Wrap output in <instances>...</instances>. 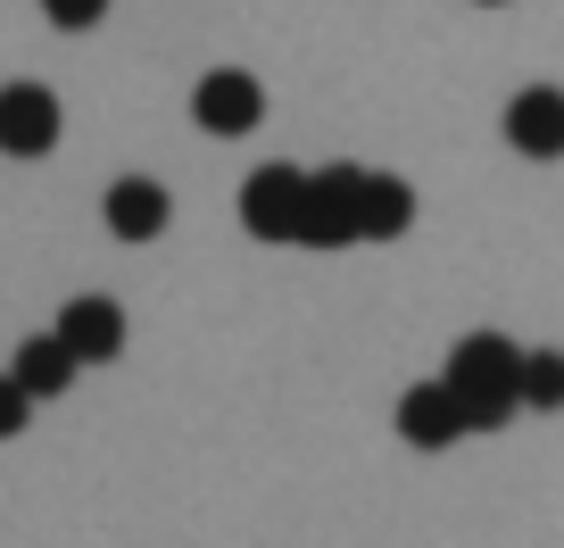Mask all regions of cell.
I'll return each mask as SVG.
<instances>
[{
  "label": "cell",
  "mask_w": 564,
  "mask_h": 548,
  "mask_svg": "<svg viewBox=\"0 0 564 548\" xmlns=\"http://www.w3.org/2000/svg\"><path fill=\"white\" fill-rule=\"evenodd\" d=\"M514 374H523V350H507L498 333H474V341H457V357H448V399H457V416H465V432H498L514 416Z\"/></svg>",
  "instance_id": "6da1fadb"
},
{
  "label": "cell",
  "mask_w": 564,
  "mask_h": 548,
  "mask_svg": "<svg viewBox=\"0 0 564 548\" xmlns=\"http://www.w3.org/2000/svg\"><path fill=\"white\" fill-rule=\"evenodd\" d=\"M357 183H366V166H324V175H307V208H300L307 249L357 241Z\"/></svg>",
  "instance_id": "7a4b0ae2"
},
{
  "label": "cell",
  "mask_w": 564,
  "mask_h": 548,
  "mask_svg": "<svg viewBox=\"0 0 564 548\" xmlns=\"http://www.w3.org/2000/svg\"><path fill=\"white\" fill-rule=\"evenodd\" d=\"M300 208H307V175L300 166H258L241 183V225L258 241H300Z\"/></svg>",
  "instance_id": "3957f363"
},
{
  "label": "cell",
  "mask_w": 564,
  "mask_h": 548,
  "mask_svg": "<svg viewBox=\"0 0 564 548\" xmlns=\"http://www.w3.org/2000/svg\"><path fill=\"white\" fill-rule=\"evenodd\" d=\"M58 142V100L42 84H0V150L9 159H42Z\"/></svg>",
  "instance_id": "277c9868"
},
{
  "label": "cell",
  "mask_w": 564,
  "mask_h": 548,
  "mask_svg": "<svg viewBox=\"0 0 564 548\" xmlns=\"http://www.w3.org/2000/svg\"><path fill=\"white\" fill-rule=\"evenodd\" d=\"M192 117L208 125V133H249V125L265 117V92H258V75H241V67H216V75H199V92H192Z\"/></svg>",
  "instance_id": "5b68a950"
},
{
  "label": "cell",
  "mask_w": 564,
  "mask_h": 548,
  "mask_svg": "<svg viewBox=\"0 0 564 548\" xmlns=\"http://www.w3.org/2000/svg\"><path fill=\"white\" fill-rule=\"evenodd\" d=\"M507 142L523 159H564V92L556 84H531L507 100Z\"/></svg>",
  "instance_id": "8992f818"
},
{
  "label": "cell",
  "mask_w": 564,
  "mask_h": 548,
  "mask_svg": "<svg viewBox=\"0 0 564 548\" xmlns=\"http://www.w3.org/2000/svg\"><path fill=\"white\" fill-rule=\"evenodd\" d=\"M58 350H67L75 366H108V357L124 350V308L117 300H75L67 316H58Z\"/></svg>",
  "instance_id": "52a82bcc"
},
{
  "label": "cell",
  "mask_w": 564,
  "mask_h": 548,
  "mask_svg": "<svg viewBox=\"0 0 564 548\" xmlns=\"http://www.w3.org/2000/svg\"><path fill=\"white\" fill-rule=\"evenodd\" d=\"M108 233H117V241H159L166 233V192L150 175L108 183Z\"/></svg>",
  "instance_id": "ba28073f"
},
{
  "label": "cell",
  "mask_w": 564,
  "mask_h": 548,
  "mask_svg": "<svg viewBox=\"0 0 564 548\" xmlns=\"http://www.w3.org/2000/svg\"><path fill=\"white\" fill-rule=\"evenodd\" d=\"M399 432L415 449H448V441H457L465 416H457V399H448V383H415V390H406V399H399Z\"/></svg>",
  "instance_id": "9c48e42d"
},
{
  "label": "cell",
  "mask_w": 564,
  "mask_h": 548,
  "mask_svg": "<svg viewBox=\"0 0 564 548\" xmlns=\"http://www.w3.org/2000/svg\"><path fill=\"white\" fill-rule=\"evenodd\" d=\"M415 225V192L399 175H366L357 183V241H390V233Z\"/></svg>",
  "instance_id": "30bf717a"
},
{
  "label": "cell",
  "mask_w": 564,
  "mask_h": 548,
  "mask_svg": "<svg viewBox=\"0 0 564 548\" xmlns=\"http://www.w3.org/2000/svg\"><path fill=\"white\" fill-rule=\"evenodd\" d=\"M9 374H18V383L34 390V399H58V390L75 383V357L58 350V333H51V341H25V350H18V366H9Z\"/></svg>",
  "instance_id": "8fae6325"
},
{
  "label": "cell",
  "mask_w": 564,
  "mask_h": 548,
  "mask_svg": "<svg viewBox=\"0 0 564 548\" xmlns=\"http://www.w3.org/2000/svg\"><path fill=\"white\" fill-rule=\"evenodd\" d=\"M514 399H531V407H564V357H556V350L523 357V374H514Z\"/></svg>",
  "instance_id": "7c38bea8"
},
{
  "label": "cell",
  "mask_w": 564,
  "mask_h": 548,
  "mask_svg": "<svg viewBox=\"0 0 564 548\" xmlns=\"http://www.w3.org/2000/svg\"><path fill=\"white\" fill-rule=\"evenodd\" d=\"M25 416H34V390H25L18 374H0V441H9V432H25Z\"/></svg>",
  "instance_id": "4fadbf2b"
},
{
  "label": "cell",
  "mask_w": 564,
  "mask_h": 548,
  "mask_svg": "<svg viewBox=\"0 0 564 548\" xmlns=\"http://www.w3.org/2000/svg\"><path fill=\"white\" fill-rule=\"evenodd\" d=\"M42 9H51L58 34H84V25H100V18H108V0H42Z\"/></svg>",
  "instance_id": "5bb4252c"
},
{
  "label": "cell",
  "mask_w": 564,
  "mask_h": 548,
  "mask_svg": "<svg viewBox=\"0 0 564 548\" xmlns=\"http://www.w3.org/2000/svg\"><path fill=\"white\" fill-rule=\"evenodd\" d=\"M481 9H498V0H481Z\"/></svg>",
  "instance_id": "9a60e30c"
}]
</instances>
